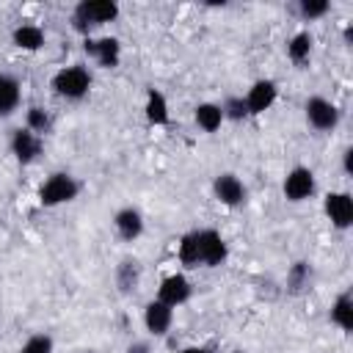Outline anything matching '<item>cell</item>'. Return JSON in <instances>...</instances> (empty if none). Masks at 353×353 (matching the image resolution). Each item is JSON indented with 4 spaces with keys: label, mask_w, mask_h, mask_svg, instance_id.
I'll use <instances>...</instances> for the list:
<instances>
[{
    "label": "cell",
    "mask_w": 353,
    "mask_h": 353,
    "mask_svg": "<svg viewBox=\"0 0 353 353\" xmlns=\"http://www.w3.org/2000/svg\"><path fill=\"white\" fill-rule=\"evenodd\" d=\"M91 85V74L88 69L83 66H69V69H61L55 77H52V88L61 94V97H69V99H80Z\"/></svg>",
    "instance_id": "1"
},
{
    "label": "cell",
    "mask_w": 353,
    "mask_h": 353,
    "mask_svg": "<svg viewBox=\"0 0 353 353\" xmlns=\"http://www.w3.org/2000/svg\"><path fill=\"white\" fill-rule=\"evenodd\" d=\"M77 182L69 176V174H52L44 185H41V190H39V196H41V204L44 207H55V204H63V201H72L74 196H77Z\"/></svg>",
    "instance_id": "2"
},
{
    "label": "cell",
    "mask_w": 353,
    "mask_h": 353,
    "mask_svg": "<svg viewBox=\"0 0 353 353\" xmlns=\"http://www.w3.org/2000/svg\"><path fill=\"white\" fill-rule=\"evenodd\" d=\"M116 14H119V6L110 3V0H83V3L74 8V19H77V28H80V30H83L85 25L110 22Z\"/></svg>",
    "instance_id": "3"
},
{
    "label": "cell",
    "mask_w": 353,
    "mask_h": 353,
    "mask_svg": "<svg viewBox=\"0 0 353 353\" xmlns=\"http://www.w3.org/2000/svg\"><path fill=\"white\" fill-rule=\"evenodd\" d=\"M306 121L314 127V130H334L336 124H339V110H336V105H331L328 99H323V97H312L309 102H306Z\"/></svg>",
    "instance_id": "4"
},
{
    "label": "cell",
    "mask_w": 353,
    "mask_h": 353,
    "mask_svg": "<svg viewBox=\"0 0 353 353\" xmlns=\"http://www.w3.org/2000/svg\"><path fill=\"white\" fill-rule=\"evenodd\" d=\"M196 243H199V262L204 265H221L226 259V243L218 232L212 229H204V232H196Z\"/></svg>",
    "instance_id": "5"
},
{
    "label": "cell",
    "mask_w": 353,
    "mask_h": 353,
    "mask_svg": "<svg viewBox=\"0 0 353 353\" xmlns=\"http://www.w3.org/2000/svg\"><path fill=\"white\" fill-rule=\"evenodd\" d=\"M312 193H314V174H312L309 168L298 165V168H292V171L284 176V196H287L290 201H303V199H309Z\"/></svg>",
    "instance_id": "6"
},
{
    "label": "cell",
    "mask_w": 353,
    "mask_h": 353,
    "mask_svg": "<svg viewBox=\"0 0 353 353\" xmlns=\"http://www.w3.org/2000/svg\"><path fill=\"white\" fill-rule=\"evenodd\" d=\"M325 215L336 229H347L353 223V199L347 193H328L325 196Z\"/></svg>",
    "instance_id": "7"
},
{
    "label": "cell",
    "mask_w": 353,
    "mask_h": 353,
    "mask_svg": "<svg viewBox=\"0 0 353 353\" xmlns=\"http://www.w3.org/2000/svg\"><path fill=\"white\" fill-rule=\"evenodd\" d=\"M171 320H174V309H171L168 303H163V301H152V303L146 306V312H143L146 328H149L152 334H157V336H163V334L171 328Z\"/></svg>",
    "instance_id": "8"
},
{
    "label": "cell",
    "mask_w": 353,
    "mask_h": 353,
    "mask_svg": "<svg viewBox=\"0 0 353 353\" xmlns=\"http://www.w3.org/2000/svg\"><path fill=\"white\" fill-rule=\"evenodd\" d=\"M190 298V281L185 279V276H168L163 284H160V298L157 301H163V303H168L171 309L174 306H179V303H185Z\"/></svg>",
    "instance_id": "9"
},
{
    "label": "cell",
    "mask_w": 353,
    "mask_h": 353,
    "mask_svg": "<svg viewBox=\"0 0 353 353\" xmlns=\"http://www.w3.org/2000/svg\"><path fill=\"white\" fill-rule=\"evenodd\" d=\"M212 188H215L218 201H223V204H229V207H237V204L245 199V188H243V182H240L234 174H221Z\"/></svg>",
    "instance_id": "10"
},
{
    "label": "cell",
    "mask_w": 353,
    "mask_h": 353,
    "mask_svg": "<svg viewBox=\"0 0 353 353\" xmlns=\"http://www.w3.org/2000/svg\"><path fill=\"white\" fill-rule=\"evenodd\" d=\"M273 102H276V83H273V80H259V83H254V88H251L248 97H245L248 113H262V110H268Z\"/></svg>",
    "instance_id": "11"
},
{
    "label": "cell",
    "mask_w": 353,
    "mask_h": 353,
    "mask_svg": "<svg viewBox=\"0 0 353 353\" xmlns=\"http://www.w3.org/2000/svg\"><path fill=\"white\" fill-rule=\"evenodd\" d=\"M11 149H14V154H17L19 163H30L41 152V141L30 130H17L14 138H11Z\"/></svg>",
    "instance_id": "12"
},
{
    "label": "cell",
    "mask_w": 353,
    "mask_h": 353,
    "mask_svg": "<svg viewBox=\"0 0 353 353\" xmlns=\"http://www.w3.org/2000/svg\"><path fill=\"white\" fill-rule=\"evenodd\" d=\"M113 223H116V232H119L124 240H135V237L143 232V218H141V212L132 210V207L119 210Z\"/></svg>",
    "instance_id": "13"
},
{
    "label": "cell",
    "mask_w": 353,
    "mask_h": 353,
    "mask_svg": "<svg viewBox=\"0 0 353 353\" xmlns=\"http://www.w3.org/2000/svg\"><path fill=\"white\" fill-rule=\"evenodd\" d=\"M85 52H91L102 66H116L119 63V41L116 39H99V41H85Z\"/></svg>",
    "instance_id": "14"
},
{
    "label": "cell",
    "mask_w": 353,
    "mask_h": 353,
    "mask_svg": "<svg viewBox=\"0 0 353 353\" xmlns=\"http://www.w3.org/2000/svg\"><path fill=\"white\" fill-rule=\"evenodd\" d=\"M19 105V83L8 74H0V116H8Z\"/></svg>",
    "instance_id": "15"
},
{
    "label": "cell",
    "mask_w": 353,
    "mask_h": 353,
    "mask_svg": "<svg viewBox=\"0 0 353 353\" xmlns=\"http://www.w3.org/2000/svg\"><path fill=\"white\" fill-rule=\"evenodd\" d=\"M331 320H334L342 331H353V301H350L347 292H342V295L334 301V306H331Z\"/></svg>",
    "instance_id": "16"
},
{
    "label": "cell",
    "mask_w": 353,
    "mask_h": 353,
    "mask_svg": "<svg viewBox=\"0 0 353 353\" xmlns=\"http://www.w3.org/2000/svg\"><path fill=\"white\" fill-rule=\"evenodd\" d=\"M221 121H223V110H221V105L204 102V105H199V108H196V124H199L201 130L215 132V130L221 127Z\"/></svg>",
    "instance_id": "17"
},
{
    "label": "cell",
    "mask_w": 353,
    "mask_h": 353,
    "mask_svg": "<svg viewBox=\"0 0 353 353\" xmlns=\"http://www.w3.org/2000/svg\"><path fill=\"white\" fill-rule=\"evenodd\" d=\"M14 44L22 47V50H39L44 44V33L36 25H22V28L14 30Z\"/></svg>",
    "instance_id": "18"
},
{
    "label": "cell",
    "mask_w": 353,
    "mask_h": 353,
    "mask_svg": "<svg viewBox=\"0 0 353 353\" xmlns=\"http://www.w3.org/2000/svg\"><path fill=\"white\" fill-rule=\"evenodd\" d=\"M146 116H149V121H154V124H165V121H168V108H165V99H163L160 91H149Z\"/></svg>",
    "instance_id": "19"
},
{
    "label": "cell",
    "mask_w": 353,
    "mask_h": 353,
    "mask_svg": "<svg viewBox=\"0 0 353 353\" xmlns=\"http://www.w3.org/2000/svg\"><path fill=\"white\" fill-rule=\"evenodd\" d=\"M309 50H312V36H309V33H298V36L290 41V47H287V52H290V58H292L295 63H303V61L309 58Z\"/></svg>",
    "instance_id": "20"
},
{
    "label": "cell",
    "mask_w": 353,
    "mask_h": 353,
    "mask_svg": "<svg viewBox=\"0 0 353 353\" xmlns=\"http://www.w3.org/2000/svg\"><path fill=\"white\" fill-rule=\"evenodd\" d=\"M138 276H141V270H138V262H132V259H124V262H121V268H119V287H121L124 292L135 290V284H138Z\"/></svg>",
    "instance_id": "21"
},
{
    "label": "cell",
    "mask_w": 353,
    "mask_h": 353,
    "mask_svg": "<svg viewBox=\"0 0 353 353\" xmlns=\"http://www.w3.org/2000/svg\"><path fill=\"white\" fill-rule=\"evenodd\" d=\"M309 265L306 262H295L292 265V270H290V276H287V287H290V292H301L306 284H309Z\"/></svg>",
    "instance_id": "22"
},
{
    "label": "cell",
    "mask_w": 353,
    "mask_h": 353,
    "mask_svg": "<svg viewBox=\"0 0 353 353\" xmlns=\"http://www.w3.org/2000/svg\"><path fill=\"white\" fill-rule=\"evenodd\" d=\"M179 259H182L185 265H199V243H196V232L182 237V243H179Z\"/></svg>",
    "instance_id": "23"
},
{
    "label": "cell",
    "mask_w": 353,
    "mask_h": 353,
    "mask_svg": "<svg viewBox=\"0 0 353 353\" xmlns=\"http://www.w3.org/2000/svg\"><path fill=\"white\" fill-rule=\"evenodd\" d=\"M19 353H52V339L47 334H36L22 345Z\"/></svg>",
    "instance_id": "24"
},
{
    "label": "cell",
    "mask_w": 353,
    "mask_h": 353,
    "mask_svg": "<svg viewBox=\"0 0 353 353\" xmlns=\"http://www.w3.org/2000/svg\"><path fill=\"white\" fill-rule=\"evenodd\" d=\"M221 110H223V119L229 116V119H234V121H240V119L248 116V105H245V99H240V97L226 99V105H223Z\"/></svg>",
    "instance_id": "25"
},
{
    "label": "cell",
    "mask_w": 353,
    "mask_h": 353,
    "mask_svg": "<svg viewBox=\"0 0 353 353\" xmlns=\"http://www.w3.org/2000/svg\"><path fill=\"white\" fill-rule=\"evenodd\" d=\"M50 127V116L41 108H30L28 110V130L30 132H44Z\"/></svg>",
    "instance_id": "26"
},
{
    "label": "cell",
    "mask_w": 353,
    "mask_h": 353,
    "mask_svg": "<svg viewBox=\"0 0 353 353\" xmlns=\"http://www.w3.org/2000/svg\"><path fill=\"white\" fill-rule=\"evenodd\" d=\"M328 11V0H301V14L306 19H314V17H323Z\"/></svg>",
    "instance_id": "27"
},
{
    "label": "cell",
    "mask_w": 353,
    "mask_h": 353,
    "mask_svg": "<svg viewBox=\"0 0 353 353\" xmlns=\"http://www.w3.org/2000/svg\"><path fill=\"white\" fill-rule=\"evenodd\" d=\"M342 163H345V171H347V174H353V149H345Z\"/></svg>",
    "instance_id": "28"
},
{
    "label": "cell",
    "mask_w": 353,
    "mask_h": 353,
    "mask_svg": "<svg viewBox=\"0 0 353 353\" xmlns=\"http://www.w3.org/2000/svg\"><path fill=\"white\" fill-rule=\"evenodd\" d=\"M127 353H152V350H149V345L135 342V345H130V347H127Z\"/></svg>",
    "instance_id": "29"
},
{
    "label": "cell",
    "mask_w": 353,
    "mask_h": 353,
    "mask_svg": "<svg viewBox=\"0 0 353 353\" xmlns=\"http://www.w3.org/2000/svg\"><path fill=\"white\" fill-rule=\"evenodd\" d=\"M182 353H210V350H204V347H185Z\"/></svg>",
    "instance_id": "30"
},
{
    "label": "cell",
    "mask_w": 353,
    "mask_h": 353,
    "mask_svg": "<svg viewBox=\"0 0 353 353\" xmlns=\"http://www.w3.org/2000/svg\"><path fill=\"white\" fill-rule=\"evenodd\" d=\"M237 353H240V350H237Z\"/></svg>",
    "instance_id": "31"
}]
</instances>
